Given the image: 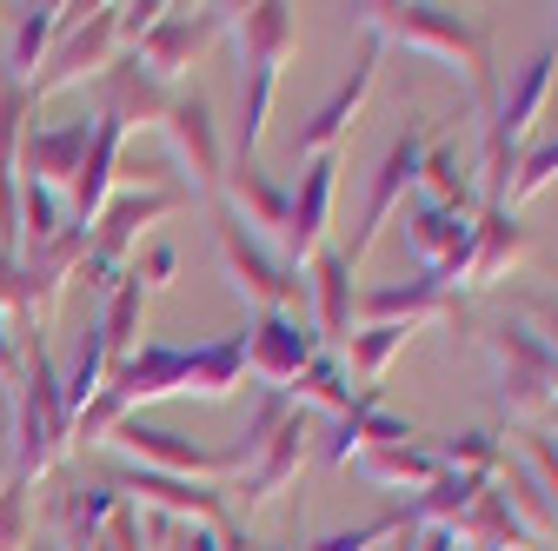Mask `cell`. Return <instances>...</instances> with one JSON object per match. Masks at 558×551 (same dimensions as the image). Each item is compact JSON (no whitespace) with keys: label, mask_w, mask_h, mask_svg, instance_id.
<instances>
[{"label":"cell","mask_w":558,"mask_h":551,"mask_svg":"<svg viewBox=\"0 0 558 551\" xmlns=\"http://www.w3.org/2000/svg\"><path fill=\"white\" fill-rule=\"evenodd\" d=\"M233 34H240V53L246 66H287L300 53V21L293 8H279V0H259V8H233Z\"/></svg>","instance_id":"e0dca14e"},{"label":"cell","mask_w":558,"mask_h":551,"mask_svg":"<svg viewBox=\"0 0 558 551\" xmlns=\"http://www.w3.org/2000/svg\"><path fill=\"white\" fill-rule=\"evenodd\" d=\"M392 551H412V525H399V544Z\"/></svg>","instance_id":"60d3db41"},{"label":"cell","mask_w":558,"mask_h":551,"mask_svg":"<svg viewBox=\"0 0 558 551\" xmlns=\"http://www.w3.org/2000/svg\"><path fill=\"white\" fill-rule=\"evenodd\" d=\"M485 353L499 366V399L519 419H545L558 405V359L545 353V339L525 319H493L485 326Z\"/></svg>","instance_id":"3957f363"},{"label":"cell","mask_w":558,"mask_h":551,"mask_svg":"<svg viewBox=\"0 0 558 551\" xmlns=\"http://www.w3.org/2000/svg\"><path fill=\"white\" fill-rule=\"evenodd\" d=\"M493 492L506 499V512L519 518V531H525V538H558V505H551L545 478H538L525 458H499V472H493Z\"/></svg>","instance_id":"ffe728a7"},{"label":"cell","mask_w":558,"mask_h":551,"mask_svg":"<svg viewBox=\"0 0 558 551\" xmlns=\"http://www.w3.org/2000/svg\"><path fill=\"white\" fill-rule=\"evenodd\" d=\"M14 478V445H8V432H0V486Z\"/></svg>","instance_id":"ab89813d"},{"label":"cell","mask_w":558,"mask_h":551,"mask_svg":"<svg viewBox=\"0 0 558 551\" xmlns=\"http://www.w3.org/2000/svg\"><path fill=\"white\" fill-rule=\"evenodd\" d=\"M34 551H60V544H34Z\"/></svg>","instance_id":"7bdbcfd3"},{"label":"cell","mask_w":558,"mask_h":551,"mask_svg":"<svg viewBox=\"0 0 558 551\" xmlns=\"http://www.w3.org/2000/svg\"><path fill=\"white\" fill-rule=\"evenodd\" d=\"M360 27H366L379 47L399 40V47H412V53H439V60L465 66L472 87H478V100H485V113H493V47H485V34H478L472 21H459V14H446V8H360Z\"/></svg>","instance_id":"7a4b0ae2"},{"label":"cell","mask_w":558,"mask_h":551,"mask_svg":"<svg viewBox=\"0 0 558 551\" xmlns=\"http://www.w3.org/2000/svg\"><path fill=\"white\" fill-rule=\"evenodd\" d=\"M66 40L53 47V60H47V74H34V100L40 94H53V87H66V81H81V74H94V66L107 60V47L120 40V14L113 8H87V21H74V27H60Z\"/></svg>","instance_id":"4fadbf2b"},{"label":"cell","mask_w":558,"mask_h":551,"mask_svg":"<svg viewBox=\"0 0 558 551\" xmlns=\"http://www.w3.org/2000/svg\"><path fill=\"white\" fill-rule=\"evenodd\" d=\"M160 120H167V133H173V154H180V167L193 173V186L214 193V186L227 180V147H220L214 107H206L199 94H180V100H167Z\"/></svg>","instance_id":"7c38bea8"},{"label":"cell","mask_w":558,"mask_h":551,"mask_svg":"<svg viewBox=\"0 0 558 551\" xmlns=\"http://www.w3.org/2000/svg\"><path fill=\"white\" fill-rule=\"evenodd\" d=\"M412 332H418V326H366V332L345 339V353H353L360 379H386V366L412 346Z\"/></svg>","instance_id":"4dcf8cb0"},{"label":"cell","mask_w":558,"mask_h":551,"mask_svg":"<svg viewBox=\"0 0 558 551\" xmlns=\"http://www.w3.org/2000/svg\"><path fill=\"white\" fill-rule=\"evenodd\" d=\"M227 193H233L227 206H233V213H240L246 226L287 233V199H293V193H287V186H272L259 167H233V173H227Z\"/></svg>","instance_id":"d4e9b609"},{"label":"cell","mask_w":558,"mask_h":551,"mask_svg":"<svg viewBox=\"0 0 558 551\" xmlns=\"http://www.w3.org/2000/svg\"><path fill=\"white\" fill-rule=\"evenodd\" d=\"M313 353H319V332L293 313H259V326L246 332V372L266 379L272 392H287L313 366Z\"/></svg>","instance_id":"ba28073f"},{"label":"cell","mask_w":558,"mask_h":551,"mask_svg":"<svg viewBox=\"0 0 558 551\" xmlns=\"http://www.w3.org/2000/svg\"><path fill=\"white\" fill-rule=\"evenodd\" d=\"M373 74H379V40H366V53H360V66L345 74L306 120H300V133H293V154L300 160H319V154H332V140L345 126H353V113L366 107V94H373Z\"/></svg>","instance_id":"8fae6325"},{"label":"cell","mask_w":558,"mask_h":551,"mask_svg":"<svg viewBox=\"0 0 558 551\" xmlns=\"http://www.w3.org/2000/svg\"><path fill=\"white\" fill-rule=\"evenodd\" d=\"M306 445H313V426H306V412L293 405V419L279 426V432L259 445V458L246 465V492H240V499H246V512H259L272 492H287V486H293V478H300V458H306Z\"/></svg>","instance_id":"2e32d148"},{"label":"cell","mask_w":558,"mask_h":551,"mask_svg":"<svg viewBox=\"0 0 558 551\" xmlns=\"http://www.w3.org/2000/svg\"><path fill=\"white\" fill-rule=\"evenodd\" d=\"M246 372V332L206 339V346H140L113 366V392L133 399H167V392H199V399H227Z\"/></svg>","instance_id":"6da1fadb"},{"label":"cell","mask_w":558,"mask_h":551,"mask_svg":"<svg viewBox=\"0 0 558 551\" xmlns=\"http://www.w3.org/2000/svg\"><path fill=\"white\" fill-rule=\"evenodd\" d=\"M558 180V133L538 147V154H519V173H512V199L506 206H519V199H532L538 186H551Z\"/></svg>","instance_id":"d6a6232c"},{"label":"cell","mask_w":558,"mask_h":551,"mask_svg":"<svg viewBox=\"0 0 558 551\" xmlns=\"http://www.w3.org/2000/svg\"><path fill=\"white\" fill-rule=\"evenodd\" d=\"M133 326H140V280H120L113 299H107V319H100V346H107V366H120L133 353Z\"/></svg>","instance_id":"1f68e13d"},{"label":"cell","mask_w":558,"mask_h":551,"mask_svg":"<svg viewBox=\"0 0 558 551\" xmlns=\"http://www.w3.org/2000/svg\"><path fill=\"white\" fill-rule=\"evenodd\" d=\"M87 147H94V120H66V126H34L27 133V180H40V186H74V173H81V160H87Z\"/></svg>","instance_id":"ac0fdd59"},{"label":"cell","mask_w":558,"mask_h":551,"mask_svg":"<svg viewBox=\"0 0 558 551\" xmlns=\"http://www.w3.org/2000/svg\"><path fill=\"white\" fill-rule=\"evenodd\" d=\"M66 432H74V426H66V405H60V379H53L47 353L34 346L27 379H21V412H14V432H8V445H14V478L47 472V465L60 458Z\"/></svg>","instance_id":"277c9868"},{"label":"cell","mask_w":558,"mask_h":551,"mask_svg":"<svg viewBox=\"0 0 558 551\" xmlns=\"http://www.w3.org/2000/svg\"><path fill=\"white\" fill-rule=\"evenodd\" d=\"M472 551H512V544H525V531H519V518L506 512V499L493 492V478H485V492L472 499V512L452 525Z\"/></svg>","instance_id":"4316f807"},{"label":"cell","mask_w":558,"mask_h":551,"mask_svg":"<svg viewBox=\"0 0 558 551\" xmlns=\"http://www.w3.org/2000/svg\"><path fill=\"white\" fill-rule=\"evenodd\" d=\"M113 439L147 465V472H167V478H220V472H240V452H214V445H193L167 426H147V419H120Z\"/></svg>","instance_id":"52a82bcc"},{"label":"cell","mask_w":558,"mask_h":551,"mask_svg":"<svg viewBox=\"0 0 558 551\" xmlns=\"http://www.w3.org/2000/svg\"><path fill=\"white\" fill-rule=\"evenodd\" d=\"M426 147H433V133H405V140L386 147V160H379V173H373V193H366V226L353 233V246H339L345 266H360V259L373 253V240L386 233V220L418 193V167H426Z\"/></svg>","instance_id":"8992f818"},{"label":"cell","mask_w":558,"mask_h":551,"mask_svg":"<svg viewBox=\"0 0 558 551\" xmlns=\"http://www.w3.org/2000/svg\"><path fill=\"white\" fill-rule=\"evenodd\" d=\"M478 492H485V478H478V472H439L433 486L412 499V518H405V525H459V518L472 512Z\"/></svg>","instance_id":"484cf974"},{"label":"cell","mask_w":558,"mask_h":551,"mask_svg":"<svg viewBox=\"0 0 558 551\" xmlns=\"http://www.w3.org/2000/svg\"><path fill=\"white\" fill-rule=\"evenodd\" d=\"M545 426H558V405H551V412H545Z\"/></svg>","instance_id":"b9f144b4"},{"label":"cell","mask_w":558,"mask_h":551,"mask_svg":"<svg viewBox=\"0 0 558 551\" xmlns=\"http://www.w3.org/2000/svg\"><path fill=\"white\" fill-rule=\"evenodd\" d=\"M525 226H519V213H485L478 206V226H472V253H465V293H485V286H499L506 272L525 259Z\"/></svg>","instance_id":"9a60e30c"},{"label":"cell","mask_w":558,"mask_h":551,"mask_svg":"<svg viewBox=\"0 0 558 551\" xmlns=\"http://www.w3.org/2000/svg\"><path fill=\"white\" fill-rule=\"evenodd\" d=\"M332 193H339V160L332 154H319V160H306V173H300V193L287 199V233H279V259H287L293 272L326 246V220H332Z\"/></svg>","instance_id":"9c48e42d"},{"label":"cell","mask_w":558,"mask_h":551,"mask_svg":"<svg viewBox=\"0 0 558 551\" xmlns=\"http://www.w3.org/2000/svg\"><path fill=\"white\" fill-rule=\"evenodd\" d=\"M120 486H133L140 499H154V505H167V512H180V518H199V525H227V505L206 492V486H193V478H167V472H120Z\"/></svg>","instance_id":"7402d4cb"},{"label":"cell","mask_w":558,"mask_h":551,"mask_svg":"<svg viewBox=\"0 0 558 551\" xmlns=\"http://www.w3.org/2000/svg\"><path fill=\"white\" fill-rule=\"evenodd\" d=\"M360 313L373 326H426V319L452 313V286H439L433 272H418V280H405V286H373L360 299Z\"/></svg>","instance_id":"d6986e66"},{"label":"cell","mask_w":558,"mask_h":551,"mask_svg":"<svg viewBox=\"0 0 558 551\" xmlns=\"http://www.w3.org/2000/svg\"><path fill=\"white\" fill-rule=\"evenodd\" d=\"M133 280H140V286H167V280H173V246H154V253H147V272H133Z\"/></svg>","instance_id":"f35d334b"},{"label":"cell","mask_w":558,"mask_h":551,"mask_svg":"<svg viewBox=\"0 0 558 551\" xmlns=\"http://www.w3.org/2000/svg\"><path fill=\"white\" fill-rule=\"evenodd\" d=\"M399 525H405V518H373V525H353V531H326V538H313L306 551H366V544H379V538H399Z\"/></svg>","instance_id":"836d02e7"},{"label":"cell","mask_w":558,"mask_h":551,"mask_svg":"<svg viewBox=\"0 0 558 551\" xmlns=\"http://www.w3.org/2000/svg\"><path fill=\"white\" fill-rule=\"evenodd\" d=\"M227 21H233V8H199V14H180V8H167V14H160L147 34H140V53H133V60L147 66L154 81H173L180 66H186V60H193L206 40H214Z\"/></svg>","instance_id":"30bf717a"},{"label":"cell","mask_w":558,"mask_h":551,"mask_svg":"<svg viewBox=\"0 0 558 551\" xmlns=\"http://www.w3.org/2000/svg\"><path fill=\"white\" fill-rule=\"evenodd\" d=\"M167 113V94H160V81L147 74L140 60H120V66H107V126H126V120H160Z\"/></svg>","instance_id":"cb8c5ba5"},{"label":"cell","mask_w":558,"mask_h":551,"mask_svg":"<svg viewBox=\"0 0 558 551\" xmlns=\"http://www.w3.org/2000/svg\"><path fill=\"white\" fill-rule=\"evenodd\" d=\"M214 233H220V259H227V272H233V286L253 299V306H266V313H287L293 299H300V272L279 259L233 206H220V220H214Z\"/></svg>","instance_id":"5b68a950"},{"label":"cell","mask_w":558,"mask_h":551,"mask_svg":"<svg viewBox=\"0 0 558 551\" xmlns=\"http://www.w3.org/2000/svg\"><path fill=\"white\" fill-rule=\"evenodd\" d=\"M27 531V478H8L0 486V551H14Z\"/></svg>","instance_id":"e575fe53"},{"label":"cell","mask_w":558,"mask_h":551,"mask_svg":"<svg viewBox=\"0 0 558 551\" xmlns=\"http://www.w3.org/2000/svg\"><path fill=\"white\" fill-rule=\"evenodd\" d=\"M113 154H120V126L94 120V147H87V160H81V173H74V226H81V233H94V220L107 213Z\"/></svg>","instance_id":"603a6c76"},{"label":"cell","mask_w":558,"mask_h":551,"mask_svg":"<svg viewBox=\"0 0 558 551\" xmlns=\"http://www.w3.org/2000/svg\"><path fill=\"white\" fill-rule=\"evenodd\" d=\"M525 326L545 339V353L558 359V299H525Z\"/></svg>","instance_id":"8d00e7d4"},{"label":"cell","mask_w":558,"mask_h":551,"mask_svg":"<svg viewBox=\"0 0 558 551\" xmlns=\"http://www.w3.org/2000/svg\"><path fill=\"white\" fill-rule=\"evenodd\" d=\"M525 465L545 478V492L558 505V445H551V432H525Z\"/></svg>","instance_id":"d590c367"},{"label":"cell","mask_w":558,"mask_h":551,"mask_svg":"<svg viewBox=\"0 0 558 551\" xmlns=\"http://www.w3.org/2000/svg\"><path fill=\"white\" fill-rule=\"evenodd\" d=\"M287 399H293V405H326L332 419H345V412H353V392H345V366H339L332 353H313V366L287 385Z\"/></svg>","instance_id":"f1b7e54d"},{"label":"cell","mask_w":558,"mask_h":551,"mask_svg":"<svg viewBox=\"0 0 558 551\" xmlns=\"http://www.w3.org/2000/svg\"><path fill=\"white\" fill-rule=\"evenodd\" d=\"M306 286H313V306H319V346H345L353 339V313H360V293H353V266L339 259V246H319L306 259Z\"/></svg>","instance_id":"5bb4252c"},{"label":"cell","mask_w":558,"mask_h":551,"mask_svg":"<svg viewBox=\"0 0 558 551\" xmlns=\"http://www.w3.org/2000/svg\"><path fill=\"white\" fill-rule=\"evenodd\" d=\"M8 21H14V40H8V87L27 94V74H34L47 34H60V8H14Z\"/></svg>","instance_id":"83f0119b"},{"label":"cell","mask_w":558,"mask_h":551,"mask_svg":"<svg viewBox=\"0 0 558 551\" xmlns=\"http://www.w3.org/2000/svg\"><path fill=\"white\" fill-rule=\"evenodd\" d=\"M412 551H459L452 525H412Z\"/></svg>","instance_id":"74e56055"},{"label":"cell","mask_w":558,"mask_h":551,"mask_svg":"<svg viewBox=\"0 0 558 551\" xmlns=\"http://www.w3.org/2000/svg\"><path fill=\"white\" fill-rule=\"evenodd\" d=\"M272 87H279L272 66H246V81H240V160H233V167H253V154H259V133H266Z\"/></svg>","instance_id":"f546056e"},{"label":"cell","mask_w":558,"mask_h":551,"mask_svg":"<svg viewBox=\"0 0 558 551\" xmlns=\"http://www.w3.org/2000/svg\"><path fill=\"white\" fill-rule=\"evenodd\" d=\"M360 472L373 478V486L426 492L446 465H439V445H433V439H405V445H366V452H360Z\"/></svg>","instance_id":"44dd1931"}]
</instances>
